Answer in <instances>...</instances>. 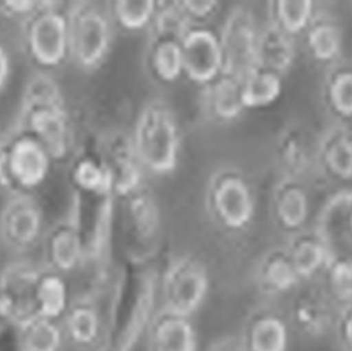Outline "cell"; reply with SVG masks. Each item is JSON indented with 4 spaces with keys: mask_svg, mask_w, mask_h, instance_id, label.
<instances>
[{
    "mask_svg": "<svg viewBox=\"0 0 352 351\" xmlns=\"http://www.w3.org/2000/svg\"><path fill=\"white\" fill-rule=\"evenodd\" d=\"M237 336L245 351L289 350V327L283 317L268 306L252 308L244 317Z\"/></svg>",
    "mask_w": 352,
    "mask_h": 351,
    "instance_id": "obj_15",
    "label": "cell"
},
{
    "mask_svg": "<svg viewBox=\"0 0 352 351\" xmlns=\"http://www.w3.org/2000/svg\"><path fill=\"white\" fill-rule=\"evenodd\" d=\"M16 351H63L65 338L60 321L35 319L14 331Z\"/></svg>",
    "mask_w": 352,
    "mask_h": 351,
    "instance_id": "obj_21",
    "label": "cell"
},
{
    "mask_svg": "<svg viewBox=\"0 0 352 351\" xmlns=\"http://www.w3.org/2000/svg\"><path fill=\"white\" fill-rule=\"evenodd\" d=\"M45 266L18 258L0 270V332H14L37 317L39 282Z\"/></svg>",
    "mask_w": 352,
    "mask_h": 351,
    "instance_id": "obj_4",
    "label": "cell"
},
{
    "mask_svg": "<svg viewBox=\"0 0 352 351\" xmlns=\"http://www.w3.org/2000/svg\"><path fill=\"white\" fill-rule=\"evenodd\" d=\"M182 8L190 16L192 22L195 20H205L217 10L219 3L215 1H182Z\"/></svg>",
    "mask_w": 352,
    "mask_h": 351,
    "instance_id": "obj_37",
    "label": "cell"
},
{
    "mask_svg": "<svg viewBox=\"0 0 352 351\" xmlns=\"http://www.w3.org/2000/svg\"><path fill=\"white\" fill-rule=\"evenodd\" d=\"M328 100L337 115L352 117V70L335 73L328 86Z\"/></svg>",
    "mask_w": 352,
    "mask_h": 351,
    "instance_id": "obj_34",
    "label": "cell"
},
{
    "mask_svg": "<svg viewBox=\"0 0 352 351\" xmlns=\"http://www.w3.org/2000/svg\"><path fill=\"white\" fill-rule=\"evenodd\" d=\"M24 45L41 70L58 67L69 59L66 8L57 2L41 1L38 10L24 21Z\"/></svg>",
    "mask_w": 352,
    "mask_h": 351,
    "instance_id": "obj_7",
    "label": "cell"
},
{
    "mask_svg": "<svg viewBox=\"0 0 352 351\" xmlns=\"http://www.w3.org/2000/svg\"><path fill=\"white\" fill-rule=\"evenodd\" d=\"M219 41L223 55V74L242 80L258 68V27L245 6L232 8L223 20Z\"/></svg>",
    "mask_w": 352,
    "mask_h": 351,
    "instance_id": "obj_9",
    "label": "cell"
},
{
    "mask_svg": "<svg viewBox=\"0 0 352 351\" xmlns=\"http://www.w3.org/2000/svg\"><path fill=\"white\" fill-rule=\"evenodd\" d=\"M210 274L202 260L190 253L175 256L158 280L160 306L194 317L206 302Z\"/></svg>",
    "mask_w": 352,
    "mask_h": 351,
    "instance_id": "obj_5",
    "label": "cell"
},
{
    "mask_svg": "<svg viewBox=\"0 0 352 351\" xmlns=\"http://www.w3.org/2000/svg\"><path fill=\"white\" fill-rule=\"evenodd\" d=\"M344 336L345 339L352 348V313L351 317L347 319L346 323H345Z\"/></svg>",
    "mask_w": 352,
    "mask_h": 351,
    "instance_id": "obj_40",
    "label": "cell"
},
{
    "mask_svg": "<svg viewBox=\"0 0 352 351\" xmlns=\"http://www.w3.org/2000/svg\"><path fill=\"white\" fill-rule=\"evenodd\" d=\"M294 37L272 20L258 29V68L280 76L289 71L293 67L297 55Z\"/></svg>",
    "mask_w": 352,
    "mask_h": 351,
    "instance_id": "obj_17",
    "label": "cell"
},
{
    "mask_svg": "<svg viewBox=\"0 0 352 351\" xmlns=\"http://www.w3.org/2000/svg\"><path fill=\"white\" fill-rule=\"evenodd\" d=\"M72 181L78 189L94 195H113L111 181L103 162L92 159L78 160L72 168Z\"/></svg>",
    "mask_w": 352,
    "mask_h": 351,
    "instance_id": "obj_31",
    "label": "cell"
},
{
    "mask_svg": "<svg viewBox=\"0 0 352 351\" xmlns=\"http://www.w3.org/2000/svg\"><path fill=\"white\" fill-rule=\"evenodd\" d=\"M281 92V76L260 68L242 80V97L245 109L268 106L280 97Z\"/></svg>",
    "mask_w": 352,
    "mask_h": 351,
    "instance_id": "obj_29",
    "label": "cell"
},
{
    "mask_svg": "<svg viewBox=\"0 0 352 351\" xmlns=\"http://www.w3.org/2000/svg\"><path fill=\"white\" fill-rule=\"evenodd\" d=\"M151 65L161 80L175 82L184 73L180 43L170 41L153 43Z\"/></svg>",
    "mask_w": 352,
    "mask_h": 351,
    "instance_id": "obj_32",
    "label": "cell"
},
{
    "mask_svg": "<svg viewBox=\"0 0 352 351\" xmlns=\"http://www.w3.org/2000/svg\"><path fill=\"white\" fill-rule=\"evenodd\" d=\"M66 346L78 351H93L102 344L105 324L102 310L92 294L70 299L60 319Z\"/></svg>",
    "mask_w": 352,
    "mask_h": 351,
    "instance_id": "obj_12",
    "label": "cell"
},
{
    "mask_svg": "<svg viewBox=\"0 0 352 351\" xmlns=\"http://www.w3.org/2000/svg\"><path fill=\"white\" fill-rule=\"evenodd\" d=\"M209 204L215 222L228 232H241L254 218V196L245 181L236 175L215 183Z\"/></svg>",
    "mask_w": 352,
    "mask_h": 351,
    "instance_id": "obj_11",
    "label": "cell"
},
{
    "mask_svg": "<svg viewBox=\"0 0 352 351\" xmlns=\"http://www.w3.org/2000/svg\"><path fill=\"white\" fill-rule=\"evenodd\" d=\"M41 249V264L64 278L82 267L88 257V243L80 223L74 218L47 229Z\"/></svg>",
    "mask_w": 352,
    "mask_h": 351,
    "instance_id": "obj_10",
    "label": "cell"
},
{
    "mask_svg": "<svg viewBox=\"0 0 352 351\" xmlns=\"http://www.w3.org/2000/svg\"><path fill=\"white\" fill-rule=\"evenodd\" d=\"M12 64L10 52L6 49V45L0 41V94L4 92L10 76H12Z\"/></svg>",
    "mask_w": 352,
    "mask_h": 351,
    "instance_id": "obj_38",
    "label": "cell"
},
{
    "mask_svg": "<svg viewBox=\"0 0 352 351\" xmlns=\"http://www.w3.org/2000/svg\"><path fill=\"white\" fill-rule=\"evenodd\" d=\"M103 164L111 181V193L127 198L142 188L144 169L136 157L131 139L111 144Z\"/></svg>",
    "mask_w": 352,
    "mask_h": 351,
    "instance_id": "obj_18",
    "label": "cell"
},
{
    "mask_svg": "<svg viewBox=\"0 0 352 351\" xmlns=\"http://www.w3.org/2000/svg\"><path fill=\"white\" fill-rule=\"evenodd\" d=\"M93 351H120L118 348H116L113 344L109 343V342H105V343L101 344L99 348H97L96 350Z\"/></svg>",
    "mask_w": 352,
    "mask_h": 351,
    "instance_id": "obj_41",
    "label": "cell"
},
{
    "mask_svg": "<svg viewBox=\"0 0 352 351\" xmlns=\"http://www.w3.org/2000/svg\"><path fill=\"white\" fill-rule=\"evenodd\" d=\"M18 130L38 140L54 162L63 160L72 150V123L63 95L45 71L31 76L23 90Z\"/></svg>",
    "mask_w": 352,
    "mask_h": 351,
    "instance_id": "obj_1",
    "label": "cell"
},
{
    "mask_svg": "<svg viewBox=\"0 0 352 351\" xmlns=\"http://www.w3.org/2000/svg\"><path fill=\"white\" fill-rule=\"evenodd\" d=\"M157 10L154 1H118L113 6L117 22L128 30H140L152 24Z\"/></svg>",
    "mask_w": 352,
    "mask_h": 351,
    "instance_id": "obj_33",
    "label": "cell"
},
{
    "mask_svg": "<svg viewBox=\"0 0 352 351\" xmlns=\"http://www.w3.org/2000/svg\"><path fill=\"white\" fill-rule=\"evenodd\" d=\"M330 282L333 292L342 301L352 300V262L330 260Z\"/></svg>",
    "mask_w": 352,
    "mask_h": 351,
    "instance_id": "obj_35",
    "label": "cell"
},
{
    "mask_svg": "<svg viewBox=\"0 0 352 351\" xmlns=\"http://www.w3.org/2000/svg\"><path fill=\"white\" fill-rule=\"evenodd\" d=\"M190 16L182 8L180 2L157 3L156 14L153 19V43L161 41L180 43L192 27Z\"/></svg>",
    "mask_w": 352,
    "mask_h": 351,
    "instance_id": "obj_27",
    "label": "cell"
},
{
    "mask_svg": "<svg viewBox=\"0 0 352 351\" xmlns=\"http://www.w3.org/2000/svg\"><path fill=\"white\" fill-rule=\"evenodd\" d=\"M146 351H199V335L192 317L159 306L144 334Z\"/></svg>",
    "mask_w": 352,
    "mask_h": 351,
    "instance_id": "obj_14",
    "label": "cell"
},
{
    "mask_svg": "<svg viewBox=\"0 0 352 351\" xmlns=\"http://www.w3.org/2000/svg\"><path fill=\"white\" fill-rule=\"evenodd\" d=\"M287 251L301 280L312 278L322 268L328 267L332 258L330 249L320 237L294 239Z\"/></svg>",
    "mask_w": 352,
    "mask_h": 351,
    "instance_id": "obj_25",
    "label": "cell"
},
{
    "mask_svg": "<svg viewBox=\"0 0 352 351\" xmlns=\"http://www.w3.org/2000/svg\"><path fill=\"white\" fill-rule=\"evenodd\" d=\"M41 1H4L0 2V12L6 16H18L23 21L38 10Z\"/></svg>",
    "mask_w": 352,
    "mask_h": 351,
    "instance_id": "obj_36",
    "label": "cell"
},
{
    "mask_svg": "<svg viewBox=\"0 0 352 351\" xmlns=\"http://www.w3.org/2000/svg\"><path fill=\"white\" fill-rule=\"evenodd\" d=\"M69 60L85 70L98 67L111 49L109 14L92 2H74L66 8Z\"/></svg>",
    "mask_w": 352,
    "mask_h": 351,
    "instance_id": "obj_6",
    "label": "cell"
},
{
    "mask_svg": "<svg viewBox=\"0 0 352 351\" xmlns=\"http://www.w3.org/2000/svg\"><path fill=\"white\" fill-rule=\"evenodd\" d=\"M184 73L198 84H211L223 74L219 35L204 28H192L180 43Z\"/></svg>",
    "mask_w": 352,
    "mask_h": 351,
    "instance_id": "obj_13",
    "label": "cell"
},
{
    "mask_svg": "<svg viewBox=\"0 0 352 351\" xmlns=\"http://www.w3.org/2000/svg\"><path fill=\"white\" fill-rule=\"evenodd\" d=\"M275 218L285 230L297 231L307 222L310 214V199L307 192L298 181L283 183L275 198Z\"/></svg>",
    "mask_w": 352,
    "mask_h": 351,
    "instance_id": "obj_20",
    "label": "cell"
},
{
    "mask_svg": "<svg viewBox=\"0 0 352 351\" xmlns=\"http://www.w3.org/2000/svg\"><path fill=\"white\" fill-rule=\"evenodd\" d=\"M306 31L308 51L314 60L330 63L340 56L343 47V34L337 24L330 21L318 22L314 18Z\"/></svg>",
    "mask_w": 352,
    "mask_h": 351,
    "instance_id": "obj_28",
    "label": "cell"
},
{
    "mask_svg": "<svg viewBox=\"0 0 352 351\" xmlns=\"http://www.w3.org/2000/svg\"><path fill=\"white\" fill-rule=\"evenodd\" d=\"M70 298L65 278L45 267L38 288L37 317L60 321Z\"/></svg>",
    "mask_w": 352,
    "mask_h": 351,
    "instance_id": "obj_26",
    "label": "cell"
},
{
    "mask_svg": "<svg viewBox=\"0 0 352 351\" xmlns=\"http://www.w3.org/2000/svg\"><path fill=\"white\" fill-rule=\"evenodd\" d=\"M47 229L45 216L34 194H10L0 208V243L18 258H26L41 247Z\"/></svg>",
    "mask_w": 352,
    "mask_h": 351,
    "instance_id": "obj_8",
    "label": "cell"
},
{
    "mask_svg": "<svg viewBox=\"0 0 352 351\" xmlns=\"http://www.w3.org/2000/svg\"><path fill=\"white\" fill-rule=\"evenodd\" d=\"M318 157L322 158L327 170L341 181H352V134L346 129L329 132L320 141Z\"/></svg>",
    "mask_w": 352,
    "mask_h": 351,
    "instance_id": "obj_24",
    "label": "cell"
},
{
    "mask_svg": "<svg viewBox=\"0 0 352 351\" xmlns=\"http://www.w3.org/2000/svg\"><path fill=\"white\" fill-rule=\"evenodd\" d=\"M132 146L144 170L157 175L175 170L180 134L170 109L160 102L146 105L134 125Z\"/></svg>",
    "mask_w": 352,
    "mask_h": 351,
    "instance_id": "obj_2",
    "label": "cell"
},
{
    "mask_svg": "<svg viewBox=\"0 0 352 351\" xmlns=\"http://www.w3.org/2000/svg\"><path fill=\"white\" fill-rule=\"evenodd\" d=\"M272 14L273 22L293 36L307 30L316 18L314 3L307 0L276 2Z\"/></svg>",
    "mask_w": 352,
    "mask_h": 351,
    "instance_id": "obj_30",
    "label": "cell"
},
{
    "mask_svg": "<svg viewBox=\"0 0 352 351\" xmlns=\"http://www.w3.org/2000/svg\"><path fill=\"white\" fill-rule=\"evenodd\" d=\"M206 87L207 107L217 119L232 121L245 111L240 80L221 74Z\"/></svg>",
    "mask_w": 352,
    "mask_h": 351,
    "instance_id": "obj_22",
    "label": "cell"
},
{
    "mask_svg": "<svg viewBox=\"0 0 352 351\" xmlns=\"http://www.w3.org/2000/svg\"><path fill=\"white\" fill-rule=\"evenodd\" d=\"M277 150L287 181H299L318 158L307 134L301 127H292L283 132Z\"/></svg>",
    "mask_w": 352,
    "mask_h": 351,
    "instance_id": "obj_19",
    "label": "cell"
},
{
    "mask_svg": "<svg viewBox=\"0 0 352 351\" xmlns=\"http://www.w3.org/2000/svg\"><path fill=\"white\" fill-rule=\"evenodd\" d=\"M127 199V220L133 235L142 243H150L160 230V214L150 194L140 188Z\"/></svg>",
    "mask_w": 352,
    "mask_h": 351,
    "instance_id": "obj_23",
    "label": "cell"
},
{
    "mask_svg": "<svg viewBox=\"0 0 352 351\" xmlns=\"http://www.w3.org/2000/svg\"><path fill=\"white\" fill-rule=\"evenodd\" d=\"M252 280L261 294L279 297L296 288L301 278L289 259L287 249H273L256 261Z\"/></svg>",
    "mask_w": 352,
    "mask_h": 351,
    "instance_id": "obj_16",
    "label": "cell"
},
{
    "mask_svg": "<svg viewBox=\"0 0 352 351\" xmlns=\"http://www.w3.org/2000/svg\"><path fill=\"white\" fill-rule=\"evenodd\" d=\"M53 163L38 140L16 130L0 141V185L10 194H34L49 177Z\"/></svg>",
    "mask_w": 352,
    "mask_h": 351,
    "instance_id": "obj_3",
    "label": "cell"
},
{
    "mask_svg": "<svg viewBox=\"0 0 352 351\" xmlns=\"http://www.w3.org/2000/svg\"><path fill=\"white\" fill-rule=\"evenodd\" d=\"M204 351H245L237 335H225L213 340Z\"/></svg>",
    "mask_w": 352,
    "mask_h": 351,
    "instance_id": "obj_39",
    "label": "cell"
}]
</instances>
